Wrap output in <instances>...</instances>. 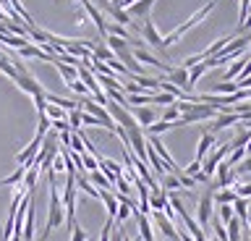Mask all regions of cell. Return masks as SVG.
<instances>
[{"instance_id":"6da1fadb","label":"cell","mask_w":251,"mask_h":241,"mask_svg":"<svg viewBox=\"0 0 251 241\" xmlns=\"http://www.w3.org/2000/svg\"><path fill=\"white\" fill-rule=\"evenodd\" d=\"M47 176H50V202H47V225H45L39 241H47V236L52 233V228H58V225L66 220L63 202H60V191H58V186H55V173H52V170H47Z\"/></svg>"},{"instance_id":"7a4b0ae2","label":"cell","mask_w":251,"mask_h":241,"mask_svg":"<svg viewBox=\"0 0 251 241\" xmlns=\"http://www.w3.org/2000/svg\"><path fill=\"white\" fill-rule=\"evenodd\" d=\"M217 3H220V0H207V3H204L201 8L196 11V13H194V16L188 19V21H183L180 27H176V29H173V32L168 34V37H162V50H165V48H170V45H176V42H180V37H183V34L188 32V29H194L196 24H201V21L207 19L212 11H215V5H217Z\"/></svg>"},{"instance_id":"3957f363","label":"cell","mask_w":251,"mask_h":241,"mask_svg":"<svg viewBox=\"0 0 251 241\" xmlns=\"http://www.w3.org/2000/svg\"><path fill=\"white\" fill-rule=\"evenodd\" d=\"M212 189H207L199 197V205H196V223H199V228L204 231L209 225V220H212V207H215V199H212Z\"/></svg>"},{"instance_id":"277c9868","label":"cell","mask_w":251,"mask_h":241,"mask_svg":"<svg viewBox=\"0 0 251 241\" xmlns=\"http://www.w3.org/2000/svg\"><path fill=\"white\" fill-rule=\"evenodd\" d=\"M16 87H19L21 92H26V95H31V97H45L47 95V89L39 84L37 79H34V74H16Z\"/></svg>"},{"instance_id":"5b68a950","label":"cell","mask_w":251,"mask_h":241,"mask_svg":"<svg viewBox=\"0 0 251 241\" xmlns=\"http://www.w3.org/2000/svg\"><path fill=\"white\" fill-rule=\"evenodd\" d=\"M235 123H241V115L238 113H217L215 118H212L207 131H209V134H217V131L230 129V126H235Z\"/></svg>"},{"instance_id":"8992f818","label":"cell","mask_w":251,"mask_h":241,"mask_svg":"<svg viewBox=\"0 0 251 241\" xmlns=\"http://www.w3.org/2000/svg\"><path fill=\"white\" fill-rule=\"evenodd\" d=\"M165 76H168L165 81L176 84V87H178V89H183L186 95H194V92H191V87H188V71H186V68H180V66H173V68H170V71L165 74Z\"/></svg>"},{"instance_id":"52a82bcc","label":"cell","mask_w":251,"mask_h":241,"mask_svg":"<svg viewBox=\"0 0 251 241\" xmlns=\"http://www.w3.org/2000/svg\"><path fill=\"white\" fill-rule=\"evenodd\" d=\"M154 3H157V0H136V3L128 8V16L131 19H139V21H147L149 16H152Z\"/></svg>"},{"instance_id":"ba28073f","label":"cell","mask_w":251,"mask_h":241,"mask_svg":"<svg viewBox=\"0 0 251 241\" xmlns=\"http://www.w3.org/2000/svg\"><path fill=\"white\" fill-rule=\"evenodd\" d=\"M215 147H217V136H215V134H209V131H204V134L199 136V144H196V160L201 162L212 150H215Z\"/></svg>"},{"instance_id":"9c48e42d","label":"cell","mask_w":251,"mask_h":241,"mask_svg":"<svg viewBox=\"0 0 251 241\" xmlns=\"http://www.w3.org/2000/svg\"><path fill=\"white\" fill-rule=\"evenodd\" d=\"M39 147H42V139H37V136H34V139H31V144H26V147H24V150H21L19 155H16V162L26 168L29 162L34 160V155L39 152Z\"/></svg>"},{"instance_id":"30bf717a","label":"cell","mask_w":251,"mask_h":241,"mask_svg":"<svg viewBox=\"0 0 251 241\" xmlns=\"http://www.w3.org/2000/svg\"><path fill=\"white\" fill-rule=\"evenodd\" d=\"M141 40H147L149 45H152V48L162 50V37H160V32L154 29L152 19H147V21H144V27H141Z\"/></svg>"},{"instance_id":"8fae6325","label":"cell","mask_w":251,"mask_h":241,"mask_svg":"<svg viewBox=\"0 0 251 241\" xmlns=\"http://www.w3.org/2000/svg\"><path fill=\"white\" fill-rule=\"evenodd\" d=\"M133 118H136V123H139V129H147V126H152V123L157 121V113L152 110L149 105H141V107H136V110L131 113Z\"/></svg>"},{"instance_id":"7c38bea8","label":"cell","mask_w":251,"mask_h":241,"mask_svg":"<svg viewBox=\"0 0 251 241\" xmlns=\"http://www.w3.org/2000/svg\"><path fill=\"white\" fill-rule=\"evenodd\" d=\"M136 223H139L141 241H157L154 239V228H152V223H149V215H136Z\"/></svg>"},{"instance_id":"4fadbf2b","label":"cell","mask_w":251,"mask_h":241,"mask_svg":"<svg viewBox=\"0 0 251 241\" xmlns=\"http://www.w3.org/2000/svg\"><path fill=\"white\" fill-rule=\"evenodd\" d=\"M105 13H107V16H113L115 24H121V27H126V29L133 27V19L128 16V11H121V8H113V5H107Z\"/></svg>"},{"instance_id":"5bb4252c","label":"cell","mask_w":251,"mask_h":241,"mask_svg":"<svg viewBox=\"0 0 251 241\" xmlns=\"http://www.w3.org/2000/svg\"><path fill=\"white\" fill-rule=\"evenodd\" d=\"M168 207V191H154V194H149V210L152 213H162V210Z\"/></svg>"},{"instance_id":"9a60e30c","label":"cell","mask_w":251,"mask_h":241,"mask_svg":"<svg viewBox=\"0 0 251 241\" xmlns=\"http://www.w3.org/2000/svg\"><path fill=\"white\" fill-rule=\"evenodd\" d=\"M115 55H113V50L107 48L105 42H97L92 48V60H100V63H107V60H113Z\"/></svg>"},{"instance_id":"2e32d148","label":"cell","mask_w":251,"mask_h":241,"mask_svg":"<svg viewBox=\"0 0 251 241\" xmlns=\"http://www.w3.org/2000/svg\"><path fill=\"white\" fill-rule=\"evenodd\" d=\"M52 63H55V68H58V71H60V76H63V81H76L78 79V66H66V63H60V60L58 58H55L52 60Z\"/></svg>"},{"instance_id":"e0dca14e","label":"cell","mask_w":251,"mask_h":241,"mask_svg":"<svg viewBox=\"0 0 251 241\" xmlns=\"http://www.w3.org/2000/svg\"><path fill=\"white\" fill-rule=\"evenodd\" d=\"M100 199H102V205H105V210H107V217H110V220H115V215H118V199L113 197V191H100Z\"/></svg>"},{"instance_id":"ac0fdd59","label":"cell","mask_w":251,"mask_h":241,"mask_svg":"<svg viewBox=\"0 0 251 241\" xmlns=\"http://www.w3.org/2000/svg\"><path fill=\"white\" fill-rule=\"evenodd\" d=\"M147 162H149V165H152V170H154V173L160 176V178H162L165 173H168V170H165V162H162L160 158H157V152H154V150H152V147H149V144H147Z\"/></svg>"},{"instance_id":"d6986e66","label":"cell","mask_w":251,"mask_h":241,"mask_svg":"<svg viewBox=\"0 0 251 241\" xmlns=\"http://www.w3.org/2000/svg\"><path fill=\"white\" fill-rule=\"evenodd\" d=\"M180 123L176 121V123H168V121H154L152 126H147V134L149 136H160V134H165V131H170V129H178Z\"/></svg>"},{"instance_id":"ffe728a7","label":"cell","mask_w":251,"mask_h":241,"mask_svg":"<svg viewBox=\"0 0 251 241\" xmlns=\"http://www.w3.org/2000/svg\"><path fill=\"white\" fill-rule=\"evenodd\" d=\"M37 178H39V168H26V173H24V181H21V189L24 191H34V186H37Z\"/></svg>"},{"instance_id":"44dd1931","label":"cell","mask_w":251,"mask_h":241,"mask_svg":"<svg viewBox=\"0 0 251 241\" xmlns=\"http://www.w3.org/2000/svg\"><path fill=\"white\" fill-rule=\"evenodd\" d=\"M212 199H215V205H233L238 197H235L233 189H217L215 194H212Z\"/></svg>"},{"instance_id":"7402d4cb","label":"cell","mask_w":251,"mask_h":241,"mask_svg":"<svg viewBox=\"0 0 251 241\" xmlns=\"http://www.w3.org/2000/svg\"><path fill=\"white\" fill-rule=\"evenodd\" d=\"M238 92V87H235V81H220L212 87L209 95H220V97H227V95H235Z\"/></svg>"},{"instance_id":"603a6c76","label":"cell","mask_w":251,"mask_h":241,"mask_svg":"<svg viewBox=\"0 0 251 241\" xmlns=\"http://www.w3.org/2000/svg\"><path fill=\"white\" fill-rule=\"evenodd\" d=\"M207 71H209V68L204 66V63H196L194 68H188V87H191V92H194V84L199 81V79H201V76L207 74Z\"/></svg>"},{"instance_id":"cb8c5ba5","label":"cell","mask_w":251,"mask_h":241,"mask_svg":"<svg viewBox=\"0 0 251 241\" xmlns=\"http://www.w3.org/2000/svg\"><path fill=\"white\" fill-rule=\"evenodd\" d=\"M233 215L238 217L241 223H246V217H249V199H235L233 202Z\"/></svg>"},{"instance_id":"d4e9b609","label":"cell","mask_w":251,"mask_h":241,"mask_svg":"<svg viewBox=\"0 0 251 241\" xmlns=\"http://www.w3.org/2000/svg\"><path fill=\"white\" fill-rule=\"evenodd\" d=\"M241 228H243V223L238 220V217H233V220L225 225V231H227V241H241Z\"/></svg>"},{"instance_id":"484cf974","label":"cell","mask_w":251,"mask_h":241,"mask_svg":"<svg viewBox=\"0 0 251 241\" xmlns=\"http://www.w3.org/2000/svg\"><path fill=\"white\" fill-rule=\"evenodd\" d=\"M160 189H162V191H168V194H170V191H178V189H180V181H178V178L173 176V173H165V176H162V186H160Z\"/></svg>"},{"instance_id":"4316f807","label":"cell","mask_w":251,"mask_h":241,"mask_svg":"<svg viewBox=\"0 0 251 241\" xmlns=\"http://www.w3.org/2000/svg\"><path fill=\"white\" fill-rule=\"evenodd\" d=\"M233 217H235L233 215V205H217V220L223 223V225H227Z\"/></svg>"},{"instance_id":"83f0119b","label":"cell","mask_w":251,"mask_h":241,"mask_svg":"<svg viewBox=\"0 0 251 241\" xmlns=\"http://www.w3.org/2000/svg\"><path fill=\"white\" fill-rule=\"evenodd\" d=\"M107 34H113V37H121V40H131L128 29H126V27H121V24H115V21H107Z\"/></svg>"},{"instance_id":"f1b7e54d","label":"cell","mask_w":251,"mask_h":241,"mask_svg":"<svg viewBox=\"0 0 251 241\" xmlns=\"http://www.w3.org/2000/svg\"><path fill=\"white\" fill-rule=\"evenodd\" d=\"M76 184L81 186V191H86L92 199H100V189H94V186L86 181V176H76Z\"/></svg>"},{"instance_id":"f546056e","label":"cell","mask_w":251,"mask_h":241,"mask_svg":"<svg viewBox=\"0 0 251 241\" xmlns=\"http://www.w3.org/2000/svg\"><path fill=\"white\" fill-rule=\"evenodd\" d=\"M233 191H235V197H238V199H251V181L249 184H238V181H235Z\"/></svg>"},{"instance_id":"4dcf8cb0","label":"cell","mask_w":251,"mask_h":241,"mask_svg":"<svg viewBox=\"0 0 251 241\" xmlns=\"http://www.w3.org/2000/svg\"><path fill=\"white\" fill-rule=\"evenodd\" d=\"M0 71H3L8 79H16V68H13V63H11L8 55H0Z\"/></svg>"},{"instance_id":"1f68e13d","label":"cell","mask_w":251,"mask_h":241,"mask_svg":"<svg viewBox=\"0 0 251 241\" xmlns=\"http://www.w3.org/2000/svg\"><path fill=\"white\" fill-rule=\"evenodd\" d=\"M180 118V113H178V107L176 105H168V107H165V110H162V118L160 121H168V123H176Z\"/></svg>"},{"instance_id":"d6a6232c","label":"cell","mask_w":251,"mask_h":241,"mask_svg":"<svg viewBox=\"0 0 251 241\" xmlns=\"http://www.w3.org/2000/svg\"><path fill=\"white\" fill-rule=\"evenodd\" d=\"M152 103H157V105H176V97H170V95H165V92H154L152 95Z\"/></svg>"},{"instance_id":"836d02e7","label":"cell","mask_w":251,"mask_h":241,"mask_svg":"<svg viewBox=\"0 0 251 241\" xmlns=\"http://www.w3.org/2000/svg\"><path fill=\"white\" fill-rule=\"evenodd\" d=\"M68 89L74 92V95L89 97V89H86V87H84V81H78V79H76V81H68Z\"/></svg>"},{"instance_id":"e575fe53","label":"cell","mask_w":251,"mask_h":241,"mask_svg":"<svg viewBox=\"0 0 251 241\" xmlns=\"http://www.w3.org/2000/svg\"><path fill=\"white\" fill-rule=\"evenodd\" d=\"M233 173L235 176H241V173H251V155H246V158H243L238 165L233 168Z\"/></svg>"},{"instance_id":"d590c367","label":"cell","mask_w":251,"mask_h":241,"mask_svg":"<svg viewBox=\"0 0 251 241\" xmlns=\"http://www.w3.org/2000/svg\"><path fill=\"white\" fill-rule=\"evenodd\" d=\"M81 126H97V129H102V123L94 118V115H89V113L81 110Z\"/></svg>"},{"instance_id":"8d00e7d4","label":"cell","mask_w":251,"mask_h":241,"mask_svg":"<svg viewBox=\"0 0 251 241\" xmlns=\"http://www.w3.org/2000/svg\"><path fill=\"white\" fill-rule=\"evenodd\" d=\"M126 239V231H123V225H113V233H110V241H123Z\"/></svg>"},{"instance_id":"74e56055","label":"cell","mask_w":251,"mask_h":241,"mask_svg":"<svg viewBox=\"0 0 251 241\" xmlns=\"http://www.w3.org/2000/svg\"><path fill=\"white\" fill-rule=\"evenodd\" d=\"M133 3H136V0H110V5H113V8H121V11H128Z\"/></svg>"},{"instance_id":"f35d334b","label":"cell","mask_w":251,"mask_h":241,"mask_svg":"<svg viewBox=\"0 0 251 241\" xmlns=\"http://www.w3.org/2000/svg\"><path fill=\"white\" fill-rule=\"evenodd\" d=\"M199 170H201V162H199V160H194V162H188V165H186V170H183V173L194 178L196 173H199Z\"/></svg>"},{"instance_id":"ab89813d","label":"cell","mask_w":251,"mask_h":241,"mask_svg":"<svg viewBox=\"0 0 251 241\" xmlns=\"http://www.w3.org/2000/svg\"><path fill=\"white\" fill-rule=\"evenodd\" d=\"M71 241H86V231L74 225V231H71Z\"/></svg>"},{"instance_id":"60d3db41","label":"cell","mask_w":251,"mask_h":241,"mask_svg":"<svg viewBox=\"0 0 251 241\" xmlns=\"http://www.w3.org/2000/svg\"><path fill=\"white\" fill-rule=\"evenodd\" d=\"M249 8H251V0H241V11H238V19H241V24H243V19L249 16Z\"/></svg>"},{"instance_id":"b9f144b4","label":"cell","mask_w":251,"mask_h":241,"mask_svg":"<svg viewBox=\"0 0 251 241\" xmlns=\"http://www.w3.org/2000/svg\"><path fill=\"white\" fill-rule=\"evenodd\" d=\"M97 5H102V11H105L107 5H110V0H97Z\"/></svg>"},{"instance_id":"7bdbcfd3","label":"cell","mask_w":251,"mask_h":241,"mask_svg":"<svg viewBox=\"0 0 251 241\" xmlns=\"http://www.w3.org/2000/svg\"><path fill=\"white\" fill-rule=\"evenodd\" d=\"M0 241H11V239H8V236H3V231H0Z\"/></svg>"}]
</instances>
